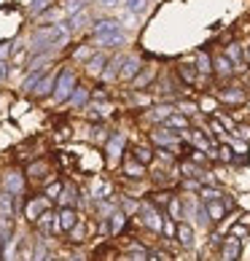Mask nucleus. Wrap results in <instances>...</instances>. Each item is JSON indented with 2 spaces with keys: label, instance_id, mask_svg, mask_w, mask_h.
<instances>
[{
  "label": "nucleus",
  "instance_id": "79ce46f5",
  "mask_svg": "<svg viewBox=\"0 0 250 261\" xmlns=\"http://www.w3.org/2000/svg\"><path fill=\"white\" fill-rule=\"evenodd\" d=\"M180 113H197V108H194V102H180Z\"/></svg>",
  "mask_w": 250,
  "mask_h": 261
},
{
  "label": "nucleus",
  "instance_id": "20e7f679",
  "mask_svg": "<svg viewBox=\"0 0 250 261\" xmlns=\"http://www.w3.org/2000/svg\"><path fill=\"white\" fill-rule=\"evenodd\" d=\"M140 67H143V57H127L124 60V65H121V73H119V79H124V81H132L134 75L140 73Z\"/></svg>",
  "mask_w": 250,
  "mask_h": 261
},
{
  "label": "nucleus",
  "instance_id": "c03bdc74",
  "mask_svg": "<svg viewBox=\"0 0 250 261\" xmlns=\"http://www.w3.org/2000/svg\"><path fill=\"white\" fill-rule=\"evenodd\" d=\"M232 234H234V237H239V240H242V237L247 234V229H245V224H242V226H234V231H232Z\"/></svg>",
  "mask_w": 250,
  "mask_h": 261
},
{
  "label": "nucleus",
  "instance_id": "58836bf2",
  "mask_svg": "<svg viewBox=\"0 0 250 261\" xmlns=\"http://www.w3.org/2000/svg\"><path fill=\"white\" fill-rule=\"evenodd\" d=\"M199 105H202V111H215V105H218V102H215L213 97H202Z\"/></svg>",
  "mask_w": 250,
  "mask_h": 261
},
{
  "label": "nucleus",
  "instance_id": "393cba45",
  "mask_svg": "<svg viewBox=\"0 0 250 261\" xmlns=\"http://www.w3.org/2000/svg\"><path fill=\"white\" fill-rule=\"evenodd\" d=\"M41 79H43V73H41V70H35V73H30V75H27V79H24V92H33L35 86L41 84Z\"/></svg>",
  "mask_w": 250,
  "mask_h": 261
},
{
  "label": "nucleus",
  "instance_id": "2f4dec72",
  "mask_svg": "<svg viewBox=\"0 0 250 261\" xmlns=\"http://www.w3.org/2000/svg\"><path fill=\"white\" fill-rule=\"evenodd\" d=\"M124 213H113V221H110V234H119V229L124 226Z\"/></svg>",
  "mask_w": 250,
  "mask_h": 261
},
{
  "label": "nucleus",
  "instance_id": "5701e85b",
  "mask_svg": "<svg viewBox=\"0 0 250 261\" xmlns=\"http://www.w3.org/2000/svg\"><path fill=\"white\" fill-rule=\"evenodd\" d=\"M121 62H124L121 57H113V60H110V67L102 73V75H105V81H110L113 75H119V73H121Z\"/></svg>",
  "mask_w": 250,
  "mask_h": 261
},
{
  "label": "nucleus",
  "instance_id": "0eeeda50",
  "mask_svg": "<svg viewBox=\"0 0 250 261\" xmlns=\"http://www.w3.org/2000/svg\"><path fill=\"white\" fill-rule=\"evenodd\" d=\"M127 38H124V33L121 30H113V33H102V35H97V46L100 49H113V46H121Z\"/></svg>",
  "mask_w": 250,
  "mask_h": 261
},
{
  "label": "nucleus",
  "instance_id": "6e6552de",
  "mask_svg": "<svg viewBox=\"0 0 250 261\" xmlns=\"http://www.w3.org/2000/svg\"><path fill=\"white\" fill-rule=\"evenodd\" d=\"M239 250H242V245H239V237H226L224 245H220V253H224V258H239Z\"/></svg>",
  "mask_w": 250,
  "mask_h": 261
},
{
  "label": "nucleus",
  "instance_id": "b1692460",
  "mask_svg": "<svg viewBox=\"0 0 250 261\" xmlns=\"http://www.w3.org/2000/svg\"><path fill=\"white\" fill-rule=\"evenodd\" d=\"M86 100H89V92H86L84 86H75L73 94H70V102H73V105H84Z\"/></svg>",
  "mask_w": 250,
  "mask_h": 261
},
{
  "label": "nucleus",
  "instance_id": "f3484780",
  "mask_svg": "<svg viewBox=\"0 0 250 261\" xmlns=\"http://www.w3.org/2000/svg\"><path fill=\"white\" fill-rule=\"evenodd\" d=\"M175 234H178V240H180V243H183L186 248L194 245V229H191V226H186V224H178V231H175Z\"/></svg>",
  "mask_w": 250,
  "mask_h": 261
},
{
  "label": "nucleus",
  "instance_id": "bb28decb",
  "mask_svg": "<svg viewBox=\"0 0 250 261\" xmlns=\"http://www.w3.org/2000/svg\"><path fill=\"white\" fill-rule=\"evenodd\" d=\"M92 194L97 197V199H105V197L110 194V183H105V180H100V183H94V191H92Z\"/></svg>",
  "mask_w": 250,
  "mask_h": 261
},
{
  "label": "nucleus",
  "instance_id": "4468645a",
  "mask_svg": "<svg viewBox=\"0 0 250 261\" xmlns=\"http://www.w3.org/2000/svg\"><path fill=\"white\" fill-rule=\"evenodd\" d=\"M213 73H218L220 79H229V75L234 73V65L229 62V57H218V60L213 62Z\"/></svg>",
  "mask_w": 250,
  "mask_h": 261
},
{
  "label": "nucleus",
  "instance_id": "a19ab883",
  "mask_svg": "<svg viewBox=\"0 0 250 261\" xmlns=\"http://www.w3.org/2000/svg\"><path fill=\"white\" fill-rule=\"evenodd\" d=\"M43 172H46V164H33V170H30V175H33V178H41V175H43Z\"/></svg>",
  "mask_w": 250,
  "mask_h": 261
},
{
  "label": "nucleus",
  "instance_id": "f8f14e48",
  "mask_svg": "<svg viewBox=\"0 0 250 261\" xmlns=\"http://www.w3.org/2000/svg\"><path fill=\"white\" fill-rule=\"evenodd\" d=\"M14 194L11 191H0V218H11L14 216V199H11Z\"/></svg>",
  "mask_w": 250,
  "mask_h": 261
},
{
  "label": "nucleus",
  "instance_id": "a878e982",
  "mask_svg": "<svg viewBox=\"0 0 250 261\" xmlns=\"http://www.w3.org/2000/svg\"><path fill=\"white\" fill-rule=\"evenodd\" d=\"M134 159H140L143 164H148L153 159V151L148 146H137V148H134Z\"/></svg>",
  "mask_w": 250,
  "mask_h": 261
},
{
  "label": "nucleus",
  "instance_id": "412c9836",
  "mask_svg": "<svg viewBox=\"0 0 250 261\" xmlns=\"http://www.w3.org/2000/svg\"><path fill=\"white\" fill-rule=\"evenodd\" d=\"M172 132H175V129H170V127H164V129H156V132H153V140H156V143H175L178 138H175Z\"/></svg>",
  "mask_w": 250,
  "mask_h": 261
},
{
  "label": "nucleus",
  "instance_id": "ea45409f",
  "mask_svg": "<svg viewBox=\"0 0 250 261\" xmlns=\"http://www.w3.org/2000/svg\"><path fill=\"white\" fill-rule=\"evenodd\" d=\"M81 8H84V0H70V3H67V11H70V14L81 11Z\"/></svg>",
  "mask_w": 250,
  "mask_h": 261
},
{
  "label": "nucleus",
  "instance_id": "49530a36",
  "mask_svg": "<svg viewBox=\"0 0 250 261\" xmlns=\"http://www.w3.org/2000/svg\"><path fill=\"white\" fill-rule=\"evenodd\" d=\"M239 138H242V140H250V127H242V129H239Z\"/></svg>",
  "mask_w": 250,
  "mask_h": 261
},
{
  "label": "nucleus",
  "instance_id": "f704fd0d",
  "mask_svg": "<svg viewBox=\"0 0 250 261\" xmlns=\"http://www.w3.org/2000/svg\"><path fill=\"white\" fill-rule=\"evenodd\" d=\"M199 197L205 199V202H210V199H218V197H220V191H218V189H202V191H199Z\"/></svg>",
  "mask_w": 250,
  "mask_h": 261
},
{
  "label": "nucleus",
  "instance_id": "de8ad7c7",
  "mask_svg": "<svg viewBox=\"0 0 250 261\" xmlns=\"http://www.w3.org/2000/svg\"><path fill=\"white\" fill-rule=\"evenodd\" d=\"M100 3H102L105 8H110V6H116V0H100Z\"/></svg>",
  "mask_w": 250,
  "mask_h": 261
},
{
  "label": "nucleus",
  "instance_id": "dca6fc26",
  "mask_svg": "<svg viewBox=\"0 0 250 261\" xmlns=\"http://www.w3.org/2000/svg\"><path fill=\"white\" fill-rule=\"evenodd\" d=\"M54 84H57V75H46V79H41V86H35V97H46L51 89H54Z\"/></svg>",
  "mask_w": 250,
  "mask_h": 261
},
{
  "label": "nucleus",
  "instance_id": "aec40b11",
  "mask_svg": "<svg viewBox=\"0 0 250 261\" xmlns=\"http://www.w3.org/2000/svg\"><path fill=\"white\" fill-rule=\"evenodd\" d=\"M191 140L197 143V148H202L205 153H213V148H210V138H207V132H194L191 135Z\"/></svg>",
  "mask_w": 250,
  "mask_h": 261
},
{
  "label": "nucleus",
  "instance_id": "a18cd8bd",
  "mask_svg": "<svg viewBox=\"0 0 250 261\" xmlns=\"http://www.w3.org/2000/svg\"><path fill=\"white\" fill-rule=\"evenodd\" d=\"M183 189H199V180H183Z\"/></svg>",
  "mask_w": 250,
  "mask_h": 261
},
{
  "label": "nucleus",
  "instance_id": "c9c22d12",
  "mask_svg": "<svg viewBox=\"0 0 250 261\" xmlns=\"http://www.w3.org/2000/svg\"><path fill=\"white\" fill-rule=\"evenodd\" d=\"M226 57H232L234 62H242V51H239V46H237V43H232V46H229Z\"/></svg>",
  "mask_w": 250,
  "mask_h": 261
},
{
  "label": "nucleus",
  "instance_id": "cd10ccee",
  "mask_svg": "<svg viewBox=\"0 0 250 261\" xmlns=\"http://www.w3.org/2000/svg\"><path fill=\"white\" fill-rule=\"evenodd\" d=\"M180 75H183V79L194 86V79H197V65L191 67V65H180Z\"/></svg>",
  "mask_w": 250,
  "mask_h": 261
},
{
  "label": "nucleus",
  "instance_id": "c85d7f7f",
  "mask_svg": "<svg viewBox=\"0 0 250 261\" xmlns=\"http://www.w3.org/2000/svg\"><path fill=\"white\" fill-rule=\"evenodd\" d=\"M51 3H54V0H33V3H30V14H43Z\"/></svg>",
  "mask_w": 250,
  "mask_h": 261
},
{
  "label": "nucleus",
  "instance_id": "72a5a7b5",
  "mask_svg": "<svg viewBox=\"0 0 250 261\" xmlns=\"http://www.w3.org/2000/svg\"><path fill=\"white\" fill-rule=\"evenodd\" d=\"M60 194H62V183H51V186L46 189V197L49 199H60Z\"/></svg>",
  "mask_w": 250,
  "mask_h": 261
},
{
  "label": "nucleus",
  "instance_id": "a211bd4d",
  "mask_svg": "<svg viewBox=\"0 0 250 261\" xmlns=\"http://www.w3.org/2000/svg\"><path fill=\"white\" fill-rule=\"evenodd\" d=\"M197 73H202V75L213 73V60H210V54H205V51L197 54Z\"/></svg>",
  "mask_w": 250,
  "mask_h": 261
},
{
  "label": "nucleus",
  "instance_id": "7c9ffc66",
  "mask_svg": "<svg viewBox=\"0 0 250 261\" xmlns=\"http://www.w3.org/2000/svg\"><path fill=\"white\" fill-rule=\"evenodd\" d=\"M84 24H86V14H73L70 22H67V27H70V30H81Z\"/></svg>",
  "mask_w": 250,
  "mask_h": 261
},
{
  "label": "nucleus",
  "instance_id": "6ab92c4d",
  "mask_svg": "<svg viewBox=\"0 0 250 261\" xmlns=\"http://www.w3.org/2000/svg\"><path fill=\"white\" fill-rule=\"evenodd\" d=\"M124 172H127L129 178H143V172H146V170H143V162L140 159L137 162L127 159V162H124Z\"/></svg>",
  "mask_w": 250,
  "mask_h": 261
},
{
  "label": "nucleus",
  "instance_id": "f03ea898",
  "mask_svg": "<svg viewBox=\"0 0 250 261\" xmlns=\"http://www.w3.org/2000/svg\"><path fill=\"white\" fill-rule=\"evenodd\" d=\"M140 221H143L148 229L161 231V226H164V213H159L156 207H151V205H143V207H140Z\"/></svg>",
  "mask_w": 250,
  "mask_h": 261
},
{
  "label": "nucleus",
  "instance_id": "f257e3e1",
  "mask_svg": "<svg viewBox=\"0 0 250 261\" xmlns=\"http://www.w3.org/2000/svg\"><path fill=\"white\" fill-rule=\"evenodd\" d=\"M73 89H75V73H73V70H60V75H57V84H54V100H57V102L70 100Z\"/></svg>",
  "mask_w": 250,
  "mask_h": 261
},
{
  "label": "nucleus",
  "instance_id": "9b49d317",
  "mask_svg": "<svg viewBox=\"0 0 250 261\" xmlns=\"http://www.w3.org/2000/svg\"><path fill=\"white\" fill-rule=\"evenodd\" d=\"M75 224H78L75 210H73V207H62V210H60V226H62V231H70Z\"/></svg>",
  "mask_w": 250,
  "mask_h": 261
},
{
  "label": "nucleus",
  "instance_id": "e433bc0d",
  "mask_svg": "<svg viewBox=\"0 0 250 261\" xmlns=\"http://www.w3.org/2000/svg\"><path fill=\"white\" fill-rule=\"evenodd\" d=\"M170 218H180V202L178 199H170Z\"/></svg>",
  "mask_w": 250,
  "mask_h": 261
},
{
  "label": "nucleus",
  "instance_id": "473e14b6",
  "mask_svg": "<svg viewBox=\"0 0 250 261\" xmlns=\"http://www.w3.org/2000/svg\"><path fill=\"white\" fill-rule=\"evenodd\" d=\"M153 79V70H148V73H140V75H134V86L137 89H143V86H148V81Z\"/></svg>",
  "mask_w": 250,
  "mask_h": 261
},
{
  "label": "nucleus",
  "instance_id": "423d86ee",
  "mask_svg": "<svg viewBox=\"0 0 250 261\" xmlns=\"http://www.w3.org/2000/svg\"><path fill=\"white\" fill-rule=\"evenodd\" d=\"M205 207H207V216H210V221H213V224H215V221H220V218L226 216V210L232 207V199H220V202L210 199Z\"/></svg>",
  "mask_w": 250,
  "mask_h": 261
},
{
  "label": "nucleus",
  "instance_id": "2eb2a0df",
  "mask_svg": "<svg viewBox=\"0 0 250 261\" xmlns=\"http://www.w3.org/2000/svg\"><path fill=\"white\" fill-rule=\"evenodd\" d=\"M94 35H102V33H113V30H121V24L116 19H100V22H94Z\"/></svg>",
  "mask_w": 250,
  "mask_h": 261
},
{
  "label": "nucleus",
  "instance_id": "09e8293b",
  "mask_svg": "<svg viewBox=\"0 0 250 261\" xmlns=\"http://www.w3.org/2000/svg\"><path fill=\"white\" fill-rule=\"evenodd\" d=\"M247 57H250V49H247Z\"/></svg>",
  "mask_w": 250,
  "mask_h": 261
},
{
  "label": "nucleus",
  "instance_id": "4c0bfd02",
  "mask_svg": "<svg viewBox=\"0 0 250 261\" xmlns=\"http://www.w3.org/2000/svg\"><path fill=\"white\" fill-rule=\"evenodd\" d=\"M73 57H75V60H81V62H84V60H89V57H92V49H89V46H81V49L75 51Z\"/></svg>",
  "mask_w": 250,
  "mask_h": 261
},
{
  "label": "nucleus",
  "instance_id": "1a4fd4ad",
  "mask_svg": "<svg viewBox=\"0 0 250 261\" xmlns=\"http://www.w3.org/2000/svg\"><path fill=\"white\" fill-rule=\"evenodd\" d=\"M105 151H108V159H110V162H119L121 153H124V135H113Z\"/></svg>",
  "mask_w": 250,
  "mask_h": 261
},
{
  "label": "nucleus",
  "instance_id": "ddd939ff",
  "mask_svg": "<svg viewBox=\"0 0 250 261\" xmlns=\"http://www.w3.org/2000/svg\"><path fill=\"white\" fill-rule=\"evenodd\" d=\"M218 100L229 102V105H239V102H245V92L242 89H224L218 94Z\"/></svg>",
  "mask_w": 250,
  "mask_h": 261
},
{
  "label": "nucleus",
  "instance_id": "9d476101",
  "mask_svg": "<svg viewBox=\"0 0 250 261\" xmlns=\"http://www.w3.org/2000/svg\"><path fill=\"white\" fill-rule=\"evenodd\" d=\"M105 54H92L89 60H86V70H89V75H102L105 70Z\"/></svg>",
  "mask_w": 250,
  "mask_h": 261
},
{
  "label": "nucleus",
  "instance_id": "c756f323",
  "mask_svg": "<svg viewBox=\"0 0 250 261\" xmlns=\"http://www.w3.org/2000/svg\"><path fill=\"white\" fill-rule=\"evenodd\" d=\"M146 6H148V0H127V8L132 14H143V11H146Z\"/></svg>",
  "mask_w": 250,
  "mask_h": 261
},
{
  "label": "nucleus",
  "instance_id": "4be33fe9",
  "mask_svg": "<svg viewBox=\"0 0 250 261\" xmlns=\"http://www.w3.org/2000/svg\"><path fill=\"white\" fill-rule=\"evenodd\" d=\"M164 127H170V129H186L188 121L183 119V116H167V119H164Z\"/></svg>",
  "mask_w": 250,
  "mask_h": 261
},
{
  "label": "nucleus",
  "instance_id": "7ed1b4c3",
  "mask_svg": "<svg viewBox=\"0 0 250 261\" xmlns=\"http://www.w3.org/2000/svg\"><path fill=\"white\" fill-rule=\"evenodd\" d=\"M49 205H51V199L49 197H35V199H30L27 202V207H24V216H27V221H38L43 216L46 210H49Z\"/></svg>",
  "mask_w": 250,
  "mask_h": 261
},
{
  "label": "nucleus",
  "instance_id": "39448f33",
  "mask_svg": "<svg viewBox=\"0 0 250 261\" xmlns=\"http://www.w3.org/2000/svg\"><path fill=\"white\" fill-rule=\"evenodd\" d=\"M3 189H6V191H11L14 197L22 194V191H24V178H22V172H16V170L6 172V178H3Z\"/></svg>",
  "mask_w": 250,
  "mask_h": 261
},
{
  "label": "nucleus",
  "instance_id": "37998d69",
  "mask_svg": "<svg viewBox=\"0 0 250 261\" xmlns=\"http://www.w3.org/2000/svg\"><path fill=\"white\" fill-rule=\"evenodd\" d=\"M232 143H234V151H237V153H245V151H247L245 140H232Z\"/></svg>",
  "mask_w": 250,
  "mask_h": 261
}]
</instances>
